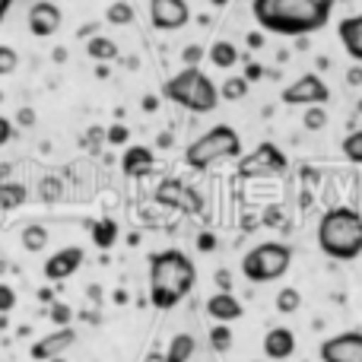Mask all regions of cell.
<instances>
[{"label":"cell","instance_id":"cell-1","mask_svg":"<svg viewBox=\"0 0 362 362\" xmlns=\"http://www.w3.org/2000/svg\"><path fill=\"white\" fill-rule=\"evenodd\" d=\"M340 0H255V23L270 35L302 38L325 29Z\"/></svg>","mask_w":362,"mask_h":362},{"label":"cell","instance_id":"cell-2","mask_svg":"<svg viewBox=\"0 0 362 362\" xmlns=\"http://www.w3.org/2000/svg\"><path fill=\"white\" fill-rule=\"evenodd\" d=\"M197 283V267L178 248H165L150 257V302L159 312L175 308L181 299H187Z\"/></svg>","mask_w":362,"mask_h":362},{"label":"cell","instance_id":"cell-3","mask_svg":"<svg viewBox=\"0 0 362 362\" xmlns=\"http://www.w3.org/2000/svg\"><path fill=\"white\" fill-rule=\"evenodd\" d=\"M318 248L334 261H356L362 255V213L356 206H331L321 216Z\"/></svg>","mask_w":362,"mask_h":362},{"label":"cell","instance_id":"cell-4","mask_svg":"<svg viewBox=\"0 0 362 362\" xmlns=\"http://www.w3.org/2000/svg\"><path fill=\"white\" fill-rule=\"evenodd\" d=\"M163 95L194 115H210L219 105V86L200 67H185L172 80H165Z\"/></svg>","mask_w":362,"mask_h":362},{"label":"cell","instance_id":"cell-5","mask_svg":"<svg viewBox=\"0 0 362 362\" xmlns=\"http://www.w3.org/2000/svg\"><path fill=\"white\" fill-rule=\"evenodd\" d=\"M238 156H242V137L229 124H216L206 134H200L185 150V165L194 172H204V169H213L216 163L238 159Z\"/></svg>","mask_w":362,"mask_h":362},{"label":"cell","instance_id":"cell-6","mask_svg":"<svg viewBox=\"0 0 362 362\" xmlns=\"http://www.w3.org/2000/svg\"><path fill=\"white\" fill-rule=\"evenodd\" d=\"M293 264V248L283 242H261L242 257V274L251 283H274L286 276Z\"/></svg>","mask_w":362,"mask_h":362},{"label":"cell","instance_id":"cell-7","mask_svg":"<svg viewBox=\"0 0 362 362\" xmlns=\"http://www.w3.org/2000/svg\"><path fill=\"white\" fill-rule=\"evenodd\" d=\"M286 169H289L286 153L276 144H270V140H264L251 153L238 156V175L242 178H270V175H283Z\"/></svg>","mask_w":362,"mask_h":362},{"label":"cell","instance_id":"cell-8","mask_svg":"<svg viewBox=\"0 0 362 362\" xmlns=\"http://www.w3.org/2000/svg\"><path fill=\"white\" fill-rule=\"evenodd\" d=\"M327 99H331V89H327V83L318 74H302L299 80L283 89V102L286 105L308 108V105H325Z\"/></svg>","mask_w":362,"mask_h":362},{"label":"cell","instance_id":"cell-9","mask_svg":"<svg viewBox=\"0 0 362 362\" xmlns=\"http://www.w3.org/2000/svg\"><path fill=\"white\" fill-rule=\"evenodd\" d=\"M321 362H362V331L334 334L321 344Z\"/></svg>","mask_w":362,"mask_h":362},{"label":"cell","instance_id":"cell-10","mask_svg":"<svg viewBox=\"0 0 362 362\" xmlns=\"http://www.w3.org/2000/svg\"><path fill=\"white\" fill-rule=\"evenodd\" d=\"M191 10H187L185 0H150V23L159 32H175L185 29Z\"/></svg>","mask_w":362,"mask_h":362},{"label":"cell","instance_id":"cell-11","mask_svg":"<svg viewBox=\"0 0 362 362\" xmlns=\"http://www.w3.org/2000/svg\"><path fill=\"white\" fill-rule=\"evenodd\" d=\"M156 200L165 206H175L185 213H200V194L194 187H187L181 178H165L156 191Z\"/></svg>","mask_w":362,"mask_h":362},{"label":"cell","instance_id":"cell-12","mask_svg":"<svg viewBox=\"0 0 362 362\" xmlns=\"http://www.w3.org/2000/svg\"><path fill=\"white\" fill-rule=\"evenodd\" d=\"M61 6L51 4V0H35V4L29 6V32L35 38H51L57 29H61Z\"/></svg>","mask_w":362,"mask_h":362},{"label":"cell","instance_id":"cell-13","mask_svg":"<svg viewBox=\"0 0 362 362\" xmlns=\"http://www.w3.org/2000/svg\"><path fill=\"white\" fill-rule=\"evenodd\" d=\"M83 248L80 245H67V248H61V251H54V255L45 261V276H48L51 283H61V280H70V276L80 270V264H83Z\"/></svg>","mask_w":362,"mask_h":362},{"label":"cell","instance_id":"cell-14","mask_svg":"<svg viewBox=\"0 0 362 362\" xmlns=\"http://www.w3.org/2000/svg\"><path fill=\"white\" fill-rule=\"evenodd\" d=\"M74 340H76L74 327H57L54 334H48V337H42V340H35V344H32V359H35V362H48V359L61 356L64 350H70V346H74Z\"/></svg>","mask_w":362,"mask_h":362},{"label":"cell","instance_id":"cell-15","mask_svg":"<svg viewBox=\"0 0 362 362\" xmlns=\"http://www.w3.org/2000/svg\"><path fill=\"white\" fill-rule=\"evenodd\" d=\"M206 315H210L216 325H232V321L242 318V302L232 293H213L206 299Z\"/></svg>","mask_w":362,"mask_h":362},{"label":"cell","instance_id":"cell-16","mask_svg":"<svg viewBox=\"0 0 362 362\" xmlns=\"http://www.w3.org/2000/svg\"><path fill=\"white\" fill-rule=\"evenodd\" d=\"M337 35H340L344 51L362 67V13H359V16L340 19V23H337Z\"/></svg>","mask_w":362,"mask_h":362},{"label":"cell","instance_id":"cell-17","mask_svg":"<svg viewBox=\"0 0 362 362\" xmlns=\"http://www.w3.org/2000/svg\"><path fill=\"white\" fill-rule=\"evenodd\" d=\"M156 165V156H153L150 146H127L124 156H121V169L131 178H146Z\"/></svg>","mask_w":362,"mask_h":362},{"label":"cell","instance_id":"cell-18","mask_svg":"<svg viewBox=\"0 0 362 362\" xmlns=\"http://www.w3.org/2000/svg\"><path fill=\"white\" fill-rule=\"evenodd\" d=\"M296 353V334L289 331V327H274V331H267V337H264V356L267 359H289Z\"/></svg>","mask_w":362,"mask_h":362},{"label":"cell","instance_id":"cell-19","mask_svg":"<svg viewBox=\"0 0 362 362\" xmlns=\"http://www.w3.org/2000/svg\"><path fill=\"white\" fill-rule=\"evenodd\" d=\"M206 57H210L213 67L219 70H232L238 64V48L232 42H226V38H219V42H213L210 48H206Z\"/></svg>","mask_w":362,"mask_h":362},{"label":"cell","instance_id":"cell-20","mask_svg":"<svg viewBox=\"0 0 362 362\" xmlns=\"http://www.w3.org/2000/svg\"><path fill=\"white\" fill-rule=\"evenodd\" d=\"M86 54L93 57V61H99V64H112V61H118V45H115V38H105V35H95V38H89L86 42Z\"/></svg>","mask_w":362,"mask_h":362},{"label":"cell","instance_id":"cell-21","mask_svg":"<svg viewBox=\"0 0 362 362\" xmlns=\"http://www.w3.org/2000/svg\"><path fill=\"white\" fill-rule=\"evenodd\" d=\"M29 200V187L19 181H0V210H16Z\"/></svg>","mask_w":362,"mask_h":362},{"label":"cell","instance_id":"cell-22","mask_svg":"<svg viewBox=\"0 0 362 362\" xmlns=\"http://www.w3.org/2000/svg\"><path fill=\"white\" fill-rule=\"evenodd\" d=\"M89 232H93V245L102 251H108L118 242V223H115V219H99V223L89 226Z\"/></svg>","mask_w":362,"mask_h":362},{"label":"cell","instance_id":"cell-23","mask_svg":"<svg viewBox=\"0 0 362 362\" xmlns=\"http://www.w3.org/2000/svg\"><path fill=\"white\" fill-rule=\"evenodd\" d=\"M194 356V337L191 334H175L165 350V362H191Z\"/></svg>","mask_w":362,"mask_h":362},{"label":"cell","instance_id":"cell-24","mask_svg":"<svg viewBox=\"0 0 362 362\" xmlns=\"http://www.w3.org/2000/svg\"><path fill=\"white\" fill-rule=\"evenodd\" d=\"M248 89H251V83L245 80L242 74H232V76H226V83L219 86V99H226V102H242L245 95H248Z\"/></svg>","mask_w":362,"mask_h":362},{"label":"cell","instance_id":"cell-25","mask_svg":"<svg viewBox=\"0 0 362 362\" xmlns=\"http://www.w3.org/2000/svg\"><path fill=\"white\" fill-rule=\"evenodd\" d=\"M45 245H48V229H45V226H38V223L25 226V229H23V248L25 251H42Z\"/></svg>","mask_w":362,"mask_h":362},{"label":"cell","instance_id":"cell-26","mask_svg":"<svg viewBox=\"0 0 362 362\" xmlns=\"http://www.w3.org/2000/svg\"><path fill=\"white\" fill-rule=\"evenodd\" d=\"M299 305H302V293H299V289L283 286L280 293H276V312H280V315H293V312H299Z\"/></svg>","mask_w":362,"mask_h":362},{"label":"cell","instance_id":"cell-27","mask_svg":"<svg viewBox=\"0 0 362 362\" xmlns=\"http://www.w3.org/2000/svg\"><path fill=\"white\" fill-rule=\"evenodd\" d=\"M105 23H112V25L134 23V6L127 4V0H115V4L105 10Z\"/></svg>","mask_w":362,"mask_h":362},{"label":"cell","instance_id":"cell-28","mask_svg":"<svg viewBox=\"0 0 362 362\" xmlns=\"http://www.w3.org/2000/svg\"><path fill=\"white\" fill-rule=\"evenodd\" d=\"M340 150H344V156L350 159L353 165H362V127L353 134H346L344 144H340Z\"/></svg>","mask_w":362,"mask_h":362},{"label":"cell","instance_id":"cell-29","mask_svg":"<svg viewBox=\"0 0 362 362\" xmlns=\"http://www.w3.org/2000/svg\"><path fill=\"white\" fill-rule=\"evenodd\" d=\"M302 124H305L308 131H325V124H327V108H325V105H308L305 115H302Z\"/></svg>","mask_w":362,"mask_h":362},{"label":"cell","instance_id":"cell-30","mask_svg":"<svg viewBox=\"0 0 362 362\" xmlns=\"http://www.w3.org/2000/svg\"><path fill=\"white\" fill-rule=\"evenodd\" d=\"M210 346L216 353H229L232 350V327L229 325H216L210 331Z\"/></svg>","mask_w":362,"mask_h":362},{"label":"cell","instance_id":"cell-31","mask_svg":"<svg viewBox=\"0 0 362 362\" xmlns=\"http://www.w3.org/2000/svg\"><path fill=\"white\" fill-rule=\"evenodd\" d=\"M16 67H19V54H16V48H10V45H0V76L16 74Z\"/></svg>","mask_w":362,"mask_h":362},{"label":"cell","instance_id":"cell-32","mask_svg":"<svg viewBox=\"0 0 362 362\" xmlns=\"http://www.w3.org/2000/svg\"><path fill=\"white\" fill-rule=\"evenodd\" d=\"M61 191H64V185H61V178H54V175L42 178V185H38L42 200H57V197H61Z\"/></svg>","mask_w":362,"mask_h":362},{"label":"cell","instance_id":"cell-33","mask_svg":"<svg viewBox=\"0 0 362 362\" xmlns=\"http://www.w3.org/2000/svg\"><path fill=\"white\" fill-rule=\"evenodd\" d=\"M204 57H206V48H200V45H187V48L181 51V64H185V67H197Z\"/></svg>","mask_w":362,"mask_h":362},{"label":"cell","instance_id":"cell-34","mask_svg":"<svg viewBox=\"0 0 362 362\" xmlns=\"http://www.w3.org/2000/svg\"><path fill=\"white\" fill-rule=\"evenodd\" d=\"M127 137H131V134H127L124 124H112V127L105 131V144H112V146H124Z\"/></svg>","mask_w":362,"mask_h":362},{"label":"cell","instance_id":"cell-35","mask_svg":"<svg viewBox=\"0 0 362 362\" xmlns=\"http://www.w3.org/2000/svg\"><path fill=\"white\" fill-rule=\"evenodd\" d=\"M13 308H16V293H13V286L0 283V315L13 312Z\"/></svg>","mask_w":362,"mask_h":362},{"label":"cell","instance_id":"cell-36","mask_svg":"<svg viewBox=\"0 0 362 362\" xmlns=\"http://www.w3.org/2000/svg\"><path fill=\"white\" fill-rule=\"evenodd\" d=\"M51 321H57V325H64V327H67V321H70V308L57 302V305L51 308Z\"/></svg>","mask_w":362,"mask_h":362},{"label":"cell","instance_id":"cell-37","mask_svg":"<svg viewBox=\"0 0 362 362\" xmlns=\"http://www.w3.org/2000/svg\"><path fill=\"white\" fill-rule=\"evenodd\" d=\"M10 140H13V121L0 115V146H6Z\"/></svg>","mask_w":362,"mask_h":362},{"label":"cell","instance_id":"cell-38","mask_svg":"<svg viewBox=\"0 0 362 362\" xmlns=\"http://www.w3.org/2000/svg\"><path fill=\"white\" fill-rule=\"evenodd\" d=\"M197 248L200 251H213V248H216V235H213V232H200V235H197Z\"/></svg>","mask_w":362,"mask_h":362},{"label":"cell","instance_id":"cell-39","mask_svg":"<svg viewBox=\"0 0 362 362\" xmlns=\"http://www.w3.org/2000/svg\"><path fill=\"white\" fill-rule=\"evenodd\" d=\"M242 76H245L248 83H255V80H261V76H264V67H261V64H248Z\"/></svg>","mask_w":362,"mask_h":362},{"label":"cell","instance_id":"cell-40","mask_svg":"<svg viewBox=\"0 0 362 362\" xmlns=\"http://www.w3.org/2000/svg\"><path fill=\"white\" fill-rule=\"evenodd\" d=\"M16 121H19L23 127H32V124H35V112H32V108H19V112H16Z\"/></svg>","mask_w":362,"mask_h":362},{"label":"cell","instance_id":"cell-41","mask_svg":"<svg viewBox=\"0 0 362 362\" xmlns=\"http://www.w3.org/2000/svg\"><path fill=\"white\" fill-rule=\"evenodd\" d=\"M76 35L86 38V42H89V38H95V35H99V23H86L83 29H76Z\"/></svg>","mask_w":362,"mask_h":362},{"label":"cell","instance_id":"cell-42","mask_svg":"<svg viewBox=\"0 0 362 362\" xmlns=\"http://www.w3.org/2000/svg\"><path fill=\"white\" fill-rule=\"evenodd\" d=\"M346 83H350V86H362V67H359V64L346 70Z\"/></svg>","mask_w":362,"mask_h":362},{"label":"cell","instance_id":"cell-43","mask_svg":"<svg viewBox=\"0 0 362 362\" xmlns=\"http://www.w3.org/2000/svg\"><path fill=\"white\" fill-rule=\"evenodd\" d=\"M156 108H159L156 95H144V112H156Z\"/></svg>","mask_w":362,"mask_h":362},{"label":"cell","instance_id":"cell-44","mask_svg":"<svg viewBox=\"0 0 362 362\" xmlns=\"http://www.w3.org/2000/svg\"><path fill=\"white\" fill-rule=\"evenodd\" d=\"M216 283L223 286L219 293H229V274H226V270H219V274H216Z\"/></svg>","mask_w":362,"mask_h":362},{"label":"cell","instance_id":"cell-45","mask_svg":"<svg viewBox=\"0 0 362 362\" xmlns=\"http://www.w3.org/2000/svg\"><path fill=\"white\" fill-rule=\"evenodd\" d=\"M248 45H251V48H261L264 35H261V32H248Z\"/></svg>","mask_w":362,"mask_h":362},{"label":"cell","instance_id":"cell-46","mask_svg":"<svg viewBox=\"0 0 362 362\" xmlns=\"http://www.w3.org/2000/svg\"><path fill=\"white\" fill-rule=\"evenodd\" d=\"M10 6H13V0H0V23H4V16L10 13Z\"/></svg>","mask_w":362,"mask_h":362},{"label":"cell","instance_id":"cell-47","mask_svg":"<svg viewBox=\"0 0 362 362\" xmlns=\"http://www.w3.org/2000/svg\"><path fill=\"white\" fill-rule=\"evenodd\" d=\"M95 76H99V80H105V76H108V64H99V67H95Z\"/></svg>","mask_w":362,"mask_h":362},{"label":"cell","instance_id":"cell-48","mask_svg":"<svg viewBox=\"0 0 362 362\" xmlns=\"http://www.w3.org/2000/svg\"><path fill=\"white\" fill-rule=\"evenodd\" d=\"M210 4H213V6H226V4H229V0H210Z\"/></svg>","mask_w":362,"mask_h":362},{"label":"cell","instance_id":"cell-49","mask_svg":"<svg viewBox=\"0 0 362 362\" xmlns=\"http://www.w3.org/2000/svg\"><path fill=\"white\" fill-rule=\"evenodd\" d=\"M0 102H4V93H0Z\"/></svg>","mask_w":362,"mask_h":362}]
</instances>
